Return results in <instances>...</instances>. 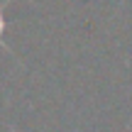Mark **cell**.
<instances>
[{
    "instance_id": "obj_1",
    "label": "cell",
    "mask_w": 132,
    "mask_h": 132,
    "mask_svg": "<svg viewBox=\"0 0 132 132\" xmlns=\"http://www.w3.org/2000/svg\"><path fill=\"white\" fill-rule=\"evenodd\" d=\"M5 29H7V20H5L3 7H0V44H5Z\"/></svg>"
}]
</instances>
